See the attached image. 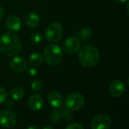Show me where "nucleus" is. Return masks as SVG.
<instances>
[{"mask_svg": "<svg viewBox=\"0 0 129 129\" xmlns=\"http://www.w3.org/2000/svg\"><path fill=\"white\" fill-rule=\"evenodd\" d=\"M22 49V44L14 33L8 32L0 37V52L5 56H17Z\"/></svg>", "mask_w": 129, "mask_h": 129, "instance_id": "1", "label": "nucleus"}, {"mask_svg": "<svg viewBox=\"0 0 129 129\" xmlns=\"http://www.w3.org/2000/svg\"><path fill=\"white\" fill-rule=\"evenodd\" d=\"M101 56L98 49L93 46H85L79 52V63L86 68L95 67L100 62Z\"/></svg>", "mask_w": 129, "mask_h": 129, "instance_id": "2", "label": "nucleus"}, {"mask_svg": "<svg viewBox=\"0 0 129 129\" xmlns=\"http://www.w3.org/2000/svg\"><path fill=\"white\" fill-rule=\"evenodd\" d=\"M43 58L50 66H56L63 59V52L60 47L55 44H49L44 49Z\"/></svg>", "mask_w": 129, "mask_h": 129, "instance_id": "3", "label": "nucleus"}, {"mask_svg": "<svg viewBox=\"0 0 129 129\" xmlns=\"http://www.w3.org/2000/svg\"><path fill=\"white\" fill-rule=\"evenodd\" d=\"M85 104L84 97L78 93L70 94L65 99L64 105L66 109L70 111H76L80 109Z\"/></svg>", "mask_w": 129, "mask_h": 129, "instance_id": "4", "label": "nucleus"}, {"mask_svg": "<svg viewBox=\"0 0 129 129\" xmlns=\"http://www.w3.org/2000/svg\"><path fill=\"white\" fill-rule=\"evenodd\" d=\"M63 36V27L59 23H53L45 31V38L50 43L59 42Z\"/></svg>", "mask_w": 129, "mask_h": 129, "instance_id": "5", "label": "nucleus"}, {"mask_svg": "<svg viewBox=\"0 0 129 129\" xmlns=\"http://www.w3.org/2000/svg\"><path fill=\"white\" fill-rule=\"evenodd\" d=\"M82 43L75 36H70L66 39L63 43V51L69 55H73L79 51Z\"/></svg>", "mask_w": 129, "mask_h": 129, "instance_id": "6", "label": "nucleus"}, {"mask_svg": "<svg viewBox=\"0 0 129 129\" xmlns=\"http://www.w3.org/2000/svg\"><path fill=\"white\" fill-rule=\"evenodd\" d=\"M17 117L16 114L9 110L0 112V125L5 128H11L17 123Z\"/></svg>", "mask_w": 129, "mask_h": 129, "instance_id": "7", "label": "nucleus"}, {"mask_svg": "<svg viewBox=\"0 0 129 129\" xmlns=\"http://www.w3.org/2000/svg\"><path fill=\"white\" fill-rule=\"evenodd\" d=\"M112 125L111 119L107 115H98L91 121L92 129H110Z\"/></svg>", "mask_w": 129, "mask_h": 129, "instance_id": "8", "label": "nucleus"}, {"mask_svg": "<svg viewBox=\"0 0 129 129\" xmlns=\"http://www.w3.org/2000/svg\"><path fill=\"white\" fill-rule=\"evenodd\" d=\"M125 90V84L123 81L116 79L110 86V93L114 97H120Z\"/></svg>", "mask_w": 129, "mask_h": 129, "instance_id": "9", "label": "nucleus"}, {"mask_svg": "<svg viewBox=\"0 0 129 129\" xmlns=\"http://www.w3.org/2000/svg\"><path fill=\"white\" fill-rule=\"evenodd\" d=\"M10 68L12 71L15 72H22L27 68L26 60L20 56L14 57L10 62Z\"/></svg>", "mask_w": 129, "mask_h": 129, "instance_id": "10", "label": "nucleus"}, {"mask_svg": "<svg viewBox=\"0 0 129 129\" xmlns=\"http://www.w3.org/2000/svg\"><path fill=\"white\" fill-rule=\"evenodd\" d=\"M6 27L11 31H18L22 27V22L20 18L15 15H9L5 19Z\"/></svg>", "mask_w": 129, "mask_h": 129, "instance_id": "11", "label": "nucleus"}, {"mask_svg": "<svg viewBox=\"0 0 129 129\" xmlns=\"http://www.w3.org/2000/svg\"><path fill=\"white\" fill-rule=\"evenodd\" d=\"M43 103H44L43 99L39 94H34L31 96L28 100L29 107L34 111H38L41 109L42 107L43 106Z\"/></svg>", "mask_w": 129, "mask_h": 129, "instance_id": "12", "label": "nucleus"}, {"mask_svg": "<svg viewBox=\"0 0 129 129\" xmlns=\"http://www.w3.org/2000/svg\"><path fill=\"white\" fill-rule=\"evenodd\" d=\"M48 102L54 108H60L62 106L63 99L62 95L57 91H52L48 96Z\"/></svg>", "mask_w": 129, "mask_h": 129, "instance_id": "13", "label": "nucleus"}, {"mask_svg": "<svg viewBox=\"0 0 129 129\" xmlns=\"http://www.w3.org/2000/svg\"><path fill=\"white\" fill-rule=\"evenodd\" d=\"M40 17L35 12L29 13L25 17V22L29 27L35 28L40 24Z\"/></svg>", "mask_w": 129, "mask_h": 129, "instance_id": "14", "label": "nucleus"}, {"mask_svg": "<svg viewBox=\"0 0 129 129\" xmlns=\"http://www.w3.org/2000/svg\"><path fill=\"white\" fill-rule=\"evenodd\" d=\"M92 36V30L89 27H85L80 30L77 34V38L81 43H85L91 39Z\"/></svg>", "mask_w": 129, "mask_h": 129, "instance_id": "15", "label": "nucleus"}, {"mask_svg": "<svg viewBox=\"0 0 129 129\" xmlns=\"http://www.w3.org/2000/svg\"><path fill=\"white\" fill-rule=\"evenodd\" d=\"M43 61H44L43 56L39 52H34L31 54L29 58V62L33 67H37L41 65L43 63Z\"/></svg>", "mask_w": 129, "mask_h": 129, "instance_id": "16", "label": "nucleus"}, {"mask_svg": "<svg viewBox=\"0 0 129 129\" xmlns=\"http://www.w3.org/2000/svg\"><path fill=\"white\" fill-rule=\"evenodd\" d=\"M24 96V90L19 87H14L13 88L11 91H10V97L12 100L18 101L20 100H21Z\"/></svg>", "mask_w": 129, "mask_h": 129, "instance_id": "17", "label": "nucleus"}, {"mask_svg": "<svg viewBox=\"0 0 129 129\" xmlns=\"http://www.w3.org/2000/svg\"><path fill=\"white\" fill-rule=\"evenodd\" d=\"M49 120L53 125L58 124L61 120V115L59 110H53L49 114Z\"/></svg>", "mask_w": 129, "mask_h": 129, "instance_id": "18", "label": "nucleus"}, {"mask_svg": "<svg viewBox=\"0 0 129 129\" xmlns=\"http://www.w3.org/2000/svg\"><path fill=\"white\" fill-rule=\"evenodd\" d=\"M30 40L33 43H34L36 44L40 43L43 40V35L40 33H38V32L33 33L30 36Z\"/></svg>", "mask_w": 129, "mask_h": 129, "instance_id": "19", "label": "nucleus"}, {"mask_svg": "<svg viewBox=\"0 0 129 129\" xmlns=\"http://www.w3.org/2000/svg\"><path fill=\"white\" fill-rule=\"evenodd\" d=\"M42 87H43V84H42V81H39V80H36V81H33L32 84H31V88L35 92L41 91L42 89Z\"/></svg>", "mask_w": 129, "mask_h": 129, "instance_id": "20", "label": "nucleus"}, {"mask_svg": "<svg viewBox=\"0 0 129 129\" xmlns=\"http://www.w3.org/2000/svg\"><path fill=\"white\" fill-rule=\"evenodd\" d=\"M61 117H63L66 121H72L73 119V115L72 114L71 111L67 109H63L60 113Z\"/></svg>", "mask_w": 129, "mask_h": 129, "instance_id": "21", "label": "nucleus"}, {"mask_svg": "<svg viewBox=\"0 0 129 129\" xmlns=\"http://www.w3.org/2000/svg\"><path fill=\"white\" fill-rule=\"evenodd\" d=\"M7 97H8V94L6 90L3 87H0V104L4 103L6 100Z\"/></svg>", "mask_w": 129, "mask_h": 129, "instance_id": "22", "label": "nucleus"}, {"mask_svg": "<svg viewBox=\"0 0 129 129\" xmlns=\"http://www.w3.org/2000/svg\"><path fill=\"white\" fill-rule=\"evenodd\" d=\"M65 129H84V128L79 123H71L68 125Z\"/></svg>", "mask_w": 129, "mask_h": 129, "instance_id": "23", "label": "nucleus"}, {"mask_svg": "<svg viewBox=\"0 0 129 129\" xmlns=\"http://www.w3.org/2000/svg\"><path fill=\"white\" fill-rule=\"evenodd\" d=\"M27 69V73L29 74V75L30 76H36L37 75V70L35 68H33V67H30L29 68H26Z\"/></svg>", "mask_w": 129, "mask_h": 129, "instance_id": "24", "label": "nucleus"}, {"mask_svg": "<svg viewBox=\"0 0 129 129\" xmlns=\"http://www.w3.org/2000/svg\"><path fill=\"white\" fill-rule=\"evenodd\" d=\"M3 17H4V11L2 6L0 5V21H2V20L3 19Z\"/></svg>", "mask_w": 129, "mask_h": 129, "instance_id": "25", "label": "nucleus"}, {"mask_svg": "<svg viewBox=\"0 0 129 129\" xmlns=\"http://www.w3.org/2000/svg\"><path fill=\"white\" fill-rule=\"evenodd\" d=\"M27 129H39V128L38 126H36V125H31Z\"/></svg>", "mask_w": 129, "mask_h": 129, "instance_id": "26", "label": "nucleus"}, {"mask_svg": "<svg viewBox=\"0 0 129 129\" xmlns=\"http://www.w3.org/2000/svg\"><path fill=\"white\" fill-rule=\"evenodd\" d=\"M116 1L119 2H121V3H124V2H128V0H116Z\"/></svg>", "mask_w": 129, "mask_h": 129, "instance_id": "27", "label": "nucleus"}, {"mask_svg": "<svg viewBox=\"0 0 129 129\" xmlns=\"http://www.w3.org/2000/svg\"><path fill=\"white\" fill-rule=\"evenodd\" d=\"M43 129H53V128H52V127H51V126H46V127H45Z\"/></svg>", "mask_w": 129, "mask_h": 129, "instance_id": "28", "label": "nucleus"}, {"mask_svg": "<svg viewBox=\"0 0 129 129\" xmlns=\"http://www.w3.org/2000/svg\"><path fill=\"white\" fill-rule=\"evenodd\" d=\"M0 33H1V29H0Z\"/></svg>", "mask_w": 129, "mask_h": 129, "instance_id": "29", "label": "nucleus"}]
</instances>
